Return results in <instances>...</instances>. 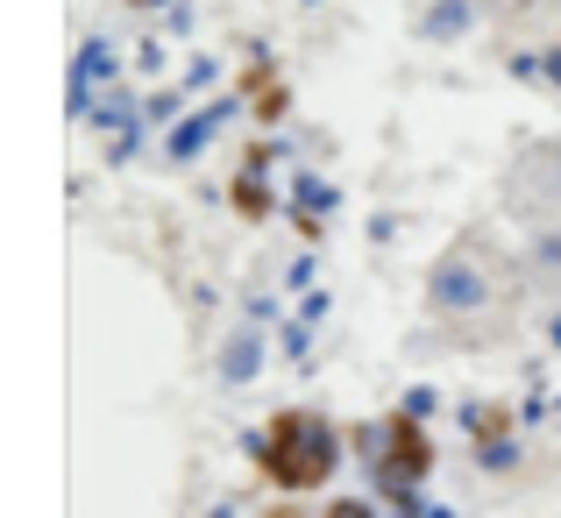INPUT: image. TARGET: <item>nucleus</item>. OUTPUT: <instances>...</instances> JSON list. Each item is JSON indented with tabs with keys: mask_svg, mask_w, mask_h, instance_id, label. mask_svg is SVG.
Wrapping results in <instances>:
<instances>
[{
	"mask_svg": "<svg viewBox=\"0 0 561 518\" xmlns=\"http://www.w3.org/2000/svg\"><path fill=\"white\" fill-rule=\"evenodd\" d=\"M328 518H370V511H363V505H334Z\"/></svg>",
	"mask_w": 561,
	"mask_h": 518,
	"instance_id": "4",
	"label": "nucleus"
},
{
	"mask_svg": "<svg viewBox=\"0 0 561 518\" xmlns=\"http://www.w3.org/2000/svg\"><path fill=\"white\" fill-rule=\"evenodd\" d=\"M420 469H426V440H420V426H412V419H391V462H383V483L398 491V483H412Z\"/></svg>",
	"mask_w": 561,
	"mask_h": 518,
	"instance_id": "3",
	"label": "nucleus"
},
{
	"mask_svg": "<svg viewBox=\"0 0 561 518\" xmlns=\"http://www.w3.org/2000/svg\"><path fill=\"white\" fill-rule=\"evenodd\" d=\"M334 469V434L320 412H277L271 434H263V476L277 491H313Z\"/></svg>",
	"mask_w": 561,
	"mask_h": 518,
	"instance_id": "1",
	"label": "nucleus"
},
{
	"mask_svg": "<svg viewBox=\"0 0 561 518\" xmlns=\"http://www.w3.org/2000/svg\"><path fill=\"white\" fill-rule=\"evenodd\" d=\"M434 306H440V313H455L462 327L483 313V306H505V263H497V249L462 242L455 256H440V270H434Z\"/></svg>",
	"mask_w": 561,
	"mask_h": 518,
	"instance_id": "2",
	"label": "nucleus"
}]
</instances>
